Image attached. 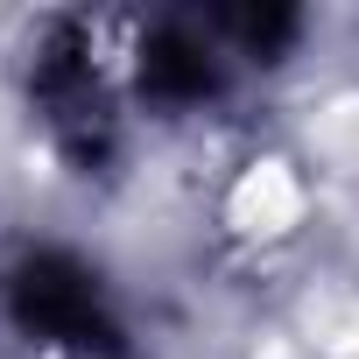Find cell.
<instances>
[{"instance_id":"6da1fadb","label":"cell","mask_w":359,"mask_h":359,"mask_svg":"<svg viewBox=\"0 0 359 359\" xmlns=\"http://www.w3.org/2000/svg\"><path fill=\"white\" fill-rule=\"evenodd\" d=\"M15 303L22 317L43 331V338H64L78 352H113V324L92 296V282L71 268V261H29L22 282H15Z\"/></svg>"}]
</instances>
